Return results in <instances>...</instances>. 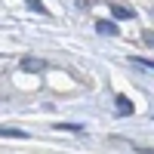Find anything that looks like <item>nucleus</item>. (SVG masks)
I'll list each match as a JSON object with an SVG mask.
<instances>
[{
    "instance_id": "nucleus-8",
    "label": "nucleus",
    "mask_w": 154,
    "mask_h": 154,
    "mask_svg": "<svg viewBox=\"0 0 154 154\" xmlns=\"http://www.w3.org/2000/svg\"><path fill=\"white\" fill-rule=\"evenodd\" d=\"M142 40H145L148 46H154V31H145V34H142Z\"/></svg>"
},
{
    "instance_id": "nucleus-5",
    "label": "nucleus",
    "mask_w": 154,
    "mask_h": 154,
    "mask_svg": "<svg viewBox=\"0 0 154 154\" xmlns=\"http://www.w3.org/2000/svg\"><path fill=\"white\" fill-rule=\"evenodd\" d=\"M114 102H117V114H133V102L126 99V96H117Z\"/></svg>"
},
{
    "instance_id": "nucleus-1",
    "label": "nucleus",
    "mask_w": 154,
    "mask_h": 154,
    "mask_svg": "<svg viewBox=\"0 0 154 154\" xmlns=\"http://www.w3.org/2000/svg\"><path fill=\"white\" fill-rule=\"evenodd\" d=\"M46 62L43 59H22V71H43Z\"/></svg>"
},
{
    "instance_id": "nucleus-9",
    "label": "nucleus",
    "mask_w": 154,
    "mask_h": 154,
    "mask_svg": "<svg viewBox=\"0 0 154 154\" xmlns=\"http://www.w3.org/2000/svg\"><path fill=\"white\" fill-rule=\"evenodd\" d=\"M136 62H139V65H145V68H154V62H151V59H136Z\"/></svg>"
},
{
    "instance_id": "nucleus-4",
    "label": "nucleus",
    "mask_w": 154,
    "mask_h": 154,
    "mask_svg": "<svg viewBox=\"0 0 154 154\" xmlns=\"http://www.w3.org/2000/svg\"><path fill=\"white\" fill-rule=\"evenodd\" d=\"M0 136H3V139H28V133H25V130H16V126H3Z\"/></svg>"
},
{
    "instance_id": "nucleus-2",
    "label": "nucleus",
    "mask_w": 154,
    "mask_h": 154,
    "mask_svg": "<svg viewBox=\"0 0 154 154\" xmlns=\"http://www.w3.org/2000/svg\"><path fill=\"white\" fill-rule=\"evenodd\" d=\"M96 31H99V34H108V37H117V34H120L114 22H96Z\"/></svg>"
},
{
    "instance_id": "nucleus-7",
    "label": "nucleus",
    "mask_w": 154,
    "mask_h": 154,
    "mask_svg": "<svg viewBox=\"0 0 154 154\" xmlns=\"http://www.w3.org/2000/svg\"><path fill=\"white\" fill-rule=\"evenodd\" d=\"M28 6H31L34 12H40V16H46V6L40 3V0H31V3H28Z\"/></svg>"
},
{
    "instance_id": "nucleus-6",
    "label": "nucleus",
    "mask_w": 154,
    "mask_h": 154,
    "mask_svg": "<svg viewBox=\"0 0 154 154\" xmlns=\"http://www.w3.org/2000/svg\"><path fill=\"white\" fill-rule=\"evenodd\" d=\"M111 16H114V19H133L136 12H133V9H126V6H111Z\"/></svg>"
},
{
    "instance_id": "nucleus-3",
    "label": "nucleus",
    "mask_w": 154,
    "mask_h": 154,
    "mask_svg": "<svg viewBox=\"0 0 154 154\" xmlns=\"http://www.w3.org/2000/svg\"><path fill=\"white\" fill-rule=\"evenodd\" d=\"M53 130H62V133H74V136H83V133H86L80 123H56Z\"/></svg>"
}]
</instances>
